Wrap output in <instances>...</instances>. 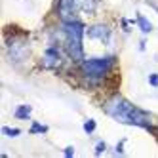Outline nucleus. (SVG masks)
Wrapping results in <instances>:
<instances>
[{
    "label": "nucleus",
    "instance_id": "obj_1",
    "mask_svg": "<svg viewBox=\"0 0 158 158\" xmlns=\"http://www.w3.org/2000/svg\"><path fill=\"white\" fill-rule=\"evenodd\" d=\"M105 112L109 116H112L120 124H128V126H139V128H151V116L149 112L141 110L139 107H135L130 103L128 99H124L120 95L112 97L107 101Z\"/></svg>",
    "mask_w": 158,
    "mask_h": 158
},
{
    "label": "nucleus",
    "instance_id": "obj_2",
    "mask_svg": "<svg viewBox=\"0 0 158 158\" xmlns=\"http://www.w3.org/2000/svg\"><path fill=\"white\" fill-rule=\"evenodd\" d=\"M63 32H65V50L73 61L80 63L84 59V48H82V36H84V25L78 19L74 21H63Z\"/></svg>",
    "mask_w": 158,
    "mask_h": 158
},
{
    "label": "nucleus",
    "instance_id": "obj_3",
    "mask_svg": "<svg viewBox=\"0 0 158 158\" xmlns=\"http://www.w3.org/2000/svg\"><path fill=\"white\" fill-rule=\"evenodd\" d=\"M110 67L112 59H86L82 61V73L86 80H89L92 84H99L110 71Z\"/></svg>",
    "mask_w": 158,
    "mask_h": 158
},
{
    "label": "nucleus",
    "instance_id": "obj_4",
    "mask_svg": "<svg viewBox=\"0 0 158 158\" xmlns=\"http://www.w3.org/2000/svg\"><path fill=\"white\" fill-rule=\"evenodd\" d=\"M82 10V0H59V15L63 21H74Z\"/></svg>",
    "mask_w": 158,
    "mask_h": 158
},
{
    "label": "nucleus",
    "instance_id": "obj_5",
    "mask_svg": "<svg viewBox=\"0 0 158 158\" xmlns=\"http://www.w3.org/2000/svg\"><path fill=\"white\" fill-rule=\"evenodd\" d=\"M88 36L94 38V40H101V42H109L110 40V29L103 23H97L88 27Z\"/></svg>",
    "mask_w": 158,
    "mask_h": 158
},
{
    "label": "nucleus",
    "instance_id": "obj_6",
    "mask_svg": "<svg viewBox=\"0 0 158 158\" xmlns=\"http://www.w3.org/2000/svg\"><path fill=\"white\" fill-rule=\"evenodd\" d=\"M61 61L59 57V52L55 50V48H48L46 53H44V59H42V65L44 67H48V69H53V67H57Z\"/></svg>",
    "mask_w": 158,
    "mask_h": 158
},
{
    "label": "nucleus",
    "instance_id": "obj_7",
    "mask_svg": "<svg viewBox=\"0 0 158 158\" xmlns=\"http://www.w3.org/2000/svg\"><path fill=\"white\" fill-rule=\"evenodd\" d=\"M25 53H27L25 44L15 42V44H12V46H10V57H12L14 61H21V59L25 57Z\"/></svg>",
    "mask_w": 158,
    "mask_h": 158
},
{
    "label": "nucleus",
    "instance_id": "obj_8",
    "mask_svg": "<svg viewBox=\"0 0 158 158\" xmlns=\"http://www.w3.org/2000/svg\"><path fill=\"white\" fill-rule=\"evenodd\" d=\"M31 107L29 105H21V107H17L15 109V118H19V120H27L29 116H31Z\"/></svg>",
    "mask_w": 158,
    "mask_h": 158
},
{
    "label": "nucleus",
    "instance_id": "obj_9",
    "mask_svg": "<svg viewBox=\"0 0 158 158\" xmlns=\"http://www.w3.org/2000/svg\"><path fill=\"white\" fill-rule=\"evenodd\" d=\"M137 25H139V29L145 32V35H147V32H151V31H152V25L149 23V19H147V17H143L141 14L137 15Z\"/></svg>",
    "mask_w": 158,
    "mask_h": 158
},
{
    "label": "nucleus",
    "instance_id": "obj_10",
    "mask_svg": "<svg viewBox=\"0 0 158 158\" xmlns=\"http://www.w3.org/2000/svg\"><path fill=\"white\" fill-rule=\"evenodd\" d=\"M82 10L86 14H94L97 10V0H82Z\"/></svg>",
    "mask_w": 158,
    "mask_h": 158
},
{
    "label": "nucleus",
    "instance_id": "obj_11",
    "mask_svg": "<svg viewBox=\"0 0 158 158\" xmlns=\"http://www.w3.org/2000/svg\"><path fill=\"white\" fill-rule=\"evenodd\" d=\"M46 131H48V126H42L38 122H35L32 128H31V133H46Z\"/></svg>",
    "mask_w": 158,
    "mask_h": 158
},
{
    "label": "nucleus",
    "instance_id": "obj_12",
    "mask_svg": "<svg viewBox=\"0 0 158 158\" xmlns=\"http://www.w3.org/2000/svg\"><path fill=\"white\" fill-rule=\"evenodd\" d=\"M2 133H4V135H10V137H17L21 131H19V130H12V128L6 126V128H2Z\"/></svg>",
    "mask_w": 158,
    "mask_h": 158
},
{
    "label": "nucleus",
    "instance_id": "obj_13",
    "mask_svg": "<svg viewBox=\"0 0 158 158\" xmlns=\"http://www.w3.org/2000/svg\"><path fill=\"white\" fill-rule=\"evenodd\" d=\"M84 130H86V133H92V131L95 130V120H88V122L84 124Z\"/></svg>",
    "mask_w": 158,
    "mask_h": 158
},
{
    "label": "nucleus",
    "instance_id": "obj_14",
    "mask_svg": "<svg viewBox=\"0 0 158 158\" xmlns=\"http://www.w3.org/2000/svg\"><path fill=\"white\" fill-rule=\"evenodd\" d=\"M149 84L151 86H158V74H151L149 76Z\"/></svg>",
    "mask_w": 158,
    "mask_h": 158
},
{
    "label": "nucleus",
    "instance_id": "obj_15",
    "mask_svg": "<svg viewBox=\"0 0 158 158\" xmlns=\"http://www.w3.org/2000/svg\"><path fill=\"white\" fill-rule=\"evenodd\" d=\"M73 152H74V151H73V147H69V149H65V154H67V156H73Z\"/></svg>",
    "mask_w": 158,
    "mask_h": 158
},
{
    "label": "nucleus",
    "instance_id": "obj_16",
    "mask_svg": "<svg viewBox=\"0 0 158 158\" xmlns=\"http://www.w3.org/2000/svg\"><path fill=\"white\" fill-rule=\"evenodd\" d=\"M103 149H105V145L99 143V145H97V152H103Z\"/></svg>",
    "mask_w": 158,
    "mask_h": 158
}]
</instances>
